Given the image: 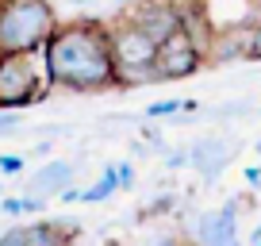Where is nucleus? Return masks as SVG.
I'll list each match as a JSON object with an SVG mask.
<instances>
[{"mask_svg":"<svg viewBox=\"0 0 261 246\" xmlns=\"http://www.w3.org/2000/svg\"><path fill=\"white\" fill-rule=\"evenodd\" d=\"M165 162H169L173 169H177V165H185V162H188V150H173V154L165 158Z\"/></svg>","mask_w":261,"mask_h":246,"instance_id":"a211bd4d","label":"nucleus"},{"mask_svg":"<svg viewBox=\"0 0 261 246\" xmlns=\"http://www.w3.org/2000/svg\"><path fill=\"white\" fill-rule=\"evenodd\" d=\"M246 58H250V62H261V23L246 27Z\"/></svg>","mask_w":261,"mask_h":246,"instance_id":"2eb2a0df","label":"nucleus"},{"mask_svg":"<svg viewBox=\"0 0 261 246\" xmlns=\"http://www.w3.org/2000/svg\"><path fill=\"white\" fill-rule=\"evenodd\" d=\"M188 165H192L196 173H204V181H215L230 165V142L219 139V135H207V139L192 142V150H188Z\"/></svg>","mask_w":261,"mask_h":246,"instance_id":"0eeeda50","label":"nucleus"},{"mask_svg":"<svg viewBox=\"0 0 261 246\" xmlns=\"http://www.w3.org/2000/svg\"><path fill=\"white\" fill-rule=\"evenodd\" d=\"M58 27L50 0H0V54H27Z\"/></svg>","mask_w":261,"mask_h":246,"instance_id":"f03ea898","label":"nucleus"},{"mask_svg":"<svg viewBox=\"0 0 261 246\" xmlns=\"http://www.w3.org/2000/svg\"><path fill=\"white\" fill-rule=\"evenodd\" d=\"M0 173H23V158L4 154V158H0Z\"/></svg>","mask_w":261,"mask_h":246,"instance_id":"dca6fc26","label":"nucleus"},{"mask_svg":"<svg viewBox=\"0 0 261 246\" xmlns=\"http://www.w3.org/2000/svg\"><path fill=\"white\" fill-rule=\"evenodd\" d=\"M0 212L4 215H23V212H42V200L39 196H8V200H0Z\"/></svg>","mask_w":261,"mask_h":246,"instance_id":"f8f14e48","label":"nucleus"},{"mask_svg":"<svg viewBox=\"0 0 261 246\" xmlns=\"http://www.w3.org/2000/svg\"><path fill=\"white\" fill-rule=\"evenodd\" d=\"M115 173H119V189L135 185V165H130V162H119V165H115Z\"/></svg>","mask_w":261,"mask_h":246,"instance_id":"f3484780","label":"nucleus"},{"mask_svg":"<svg viewBox=\"0 0 261 246\" xmlns=\"http://www.w3.org/2000/svg\"><path fill=\"white\" fill-rule=\"evenodd\" d=\"M246 185H261V169H257V165H250V169H246Z\"/></svg>","mask_w":261,"mask_h":246,"instance_id":"aec40b11","label":"nucleus"},{"mask_svg":"<svg viewBox=\"0 0 261 246\" xmlns=\"http://www.w3.org/2000/svg\"><path fill=\"white\" fill-rule=\"evenodd\" d=\"M108 42H112V58H115V89H135V85H154V54L158 42L142 31L139 23L119 19L108 27Z\"/></svg>","mask_w":261,"mask_h":246,"instance_id":"7ed1b4c3","label":"nucleus"},{"mask_svg":"<svg viewBox=\"0 0 261 246\" xmlns=\"http://www.w3.org/2000/svg\"><path fill=\"white\" fill-rule=\"evenodd\" d=\"M65 238H69V231H62L58 223L39 219V223H27V227L4 231V235H0V246H58V242H65Z\"/></svg>","mask_w":261,"mask_h":246,"instance_id":"9d476101","label":"nucleus"},{"mask_svg":"<svg viewBox=\"0 0 261 246\" xmlns=\"http://www.w3.org/2000/svg\"><path fill=\"white\" fill-rule=\"evenodd\" d=\"M119 4H130V0H119Z\"/></svg>","mask_w":261,"mask_h":246,"instance_id":"4be33fe9","label":"nucleus"},{"mask_svg":"<svg viewBox=\"0 0 261 246\" xmlns=\"http://www.w3.org/2000/svg\"><path fill=\"white\" fill-rule=\"evenodd\" d=\"M253 150H257V158H261V139H257V142H253Z\"/></svg>","mask_w":261,"mask_h":246,"instance_id":"412c9836","label":"nucleus"},{"mask_svg":"<svg viewBox=\"0 0 261 246\" xmlns=\"http://www.w3.org/2000/svg\"><path fill=\"white\" fill-rule=\"evenodd\" d=\"M204 58H207L204 46L180 27V31H173L165 42H158L154 73H158V81H185V77H192L196 69L204 66Z\"/></svg>","mask_w":261,"mask_h":246,"instance_id":"39448f33","label":"nucleus"},{"mask_svg":"<svg viewBox=\"0 0 261 246\" xmlns=\"http://www.w3.org/2000/svg\"><path fill=\"white\" fill-rule=\"evenodd\" d=\"M127 19L139 23L154 42H165L173 31H180V4H173V0H142V4H135L130 0Z\"/></svg>","mask_w":261,"mask_h":246,"instance_id":"423d86ee","label":"nucleus"},{"mask_svg":"<svg viewBox=\"0 0 261 246\" xmlns=\"http://www.w3.org/2000/svg\"><path fill=\"white\" fill-rule=\"evenodd\" d=\"M42 77L50 89L69 92H104L115 89V58L108 42V27L96 19L58 23L39 46Z\"/></svg>","mask_w":261,"mask_h":246,"instance_id":"f257e3e1","label":"nucleus"},{"mask_svg":"<svg viewBox=\"0 0 261 246\" xmlns=\"http://www.w3.org/2000/svg\"><path fill=\"white\" fill-rule=\"evenodd\" d=\"M115 189H119V173H115V165H104L96 185H92V189H81V204H100V200H108Z\"/></svg>","mask_w":261,"mask_h":246,"instance_id":"9b49d317","label":"nucleus"},{"mask_svg":"<svg viewBox=\"0 0 261 246\" xmlns=\"http://www.w3.org/2000/svg\"><path fill=\"white\" fill-rule=\"evenodd\" d=\"M177 112H192V104H185V100H158V104L146 108L150 119H162V115H177Z\"/></svg>","mask_w":261,"mask_h":246,"instance_id":"ddd939ff","label":"nucleus"},{"mask_svg":"<svg viewBox=\"0 0 261 246\" xmlns=\"http://www.w3.org/2000/svg\"><path fill=\"white\" fill-rule=\"evenodd\" d=\"M196 238L204 242H215V246H227L238 238V200L223 204L219 212H204L200 223H196Z\"/></svg>","mask_w":261,"mask_h":246,"instance_id":"6e6552de","label":"nucleus"},{"mask_svg":"<svg viewBox=\"0 0 261 246\" xmlns=\"http://www.w3.org/2000/svg\"><path fill=\"white\" fill-rule=\"evenodd\" d=\"M23 123H19V108H0V139L16 135Z\"/></svg>","mask_w":261,"mask_h":246,"instance_id":"4468645a","label":"nucleus"},{"mask_svg":"<svg viewBox=\"0 0 261 246\" xmlns=\"http://www.w3.org/2000/svg\"><path fill=\"white\" fill-rule=\"evenodd\" d=\"M58 196H62L65 204H73V200H81V189H69V185H65V189L58 192Z\"/></svg>","mask_w":261,"mask_h":246,"instance_id":"6ab92c4d","label":"nucleus"},{"mask_svg":"<svg viewBox=\"0 0 261 246\" xmlns=\"http://www.w3.org/2000/svg\"><path fill=\"white\" fill-rule=\"evenodd\" d=\"M39 50L27 54H0V108H27L42 96L46 77L42 62H35Z\"/></svg>","mask_w":261,"mask_h":246,"instance_id":"20e7f679","label":"nucleus"},{"mask_svg":"<svg viewBox=\"0 0 261 246\" xmlns=\"http://www.w3.org/2000/svg\"><path fill=\"white\" fill-rule=\"evenodd\" d=\"M65 185H73V162H62V158H54V162H46L42 169L31 173V181H27V192H31V196H39L42 204H46V200H54L58 192L65 189Z\"/></svg>","mask_w":261,"mask_h":246,"instance_id":"1a4fd4ad","label":"nucleus"}]
</instances>
